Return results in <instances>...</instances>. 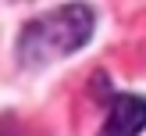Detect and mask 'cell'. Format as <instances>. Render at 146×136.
I'll return each mask as SVG.
<instances>
[{
	"label": "cell",
	"mask_w": 146,
	"mask_h": 136,
	"mask_svg": "<svg viewBox=\"0 0 146 136\" xmlns=\"http://www.w3.org/2000/svg\"><path fill=\"white\" fill-rule=\"evenodd\" d=\"M93 32V11L82 4H64L54 14L29 21L18 40V61L25 68H43V64L68 57L89 40Z\"/></svg>",
	"instance_id": "obj_1"
},
{
	"label": "cell",
	"mask_w": 146,
	"mask_h": 136,
	"mask_svg": "<svg viewBox=\"0 0 146 136\" xmlns=\"http://www.w3.org/2000/svg\"><path fill=\"white\" fill-rule=\"evenodd\" d=\"M143 129H146V100L121 93V97L111 100V111H107L100 136H139Z\"/></svg>",
	"instance_id": "obj_2"
}]
</instances>
